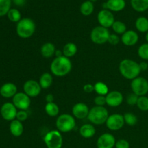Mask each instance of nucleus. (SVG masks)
Instances as JSON below:
<instances>
[{"mask_svg":"<svg viewBox=\"0 0 148 148\" xmlns=\"http://www.w3.org/2000/svg\"><path fill=\"white\" fill-rule=\"evenodd\" d=\"M72 62L69 58L64 56L56 57L51 62L50 69L51 73L56 77H64L71 72Z\"/></svg>","mask_w":148,"mask_h":148,"instance_id":"f257e3e1","label":"nucleus"},{"mask_svg":"<svg viewBox=\"0 0 148 148\" xmlns=\"http://www.w3.org/2000/svg\"><path fill=\"white\" fill-rule=\"evenodd\" d=\"M119 72L124 78L127 79H132L138 77L140 72V64L137 62L132 59H125L121 61L119 64Z\"/></svg>","mask_w":148,"mask_h":148,"instance_id":"f03ea898","label":"nucleus"},{"mask_svg":"<svg viewBox=\"0 0 148 148\" xmlns=\"http://www.w3.org/2000/svg\"><path fill=\"white\" fill-rule=\"evenodd\" d=\"M16 31L18 36L22 38H28L36 31V24L32 19L23 18L17 23Z\"/></svg>","mask_w":148,"mask_h":148,"instance_id":"7ed1b4c3","label":"nucleus"},{"mask_svg":"<svg viewBox=\"0 0 148 148\" xmlns=\"http://www.w3.org/2000/svg\"><path fill=\"white\" fill-rule=\"evenodd\" d=\"M108 116V111L105 107L95 106L90 109L88 119L92 124L102 125L106 124Z\"/></svg>","mask_w":148,"mask_h":148,"instance_id":"20e7f679","label":"nucleus"},{"mask_svg":"<svg viewBox=\"0 0 148 148\" xmlns=\"http://www.w3.org/2000/svg\"><path fill=\"white\" fill-rule=\"evenodd\" d=\"M58 131L60 132H69L73 130L76 126L75 117L68 114H63L59 116L56 121Z\"/></svg>","mask_w":148,"mask_h":148,"instance_id":"39448f33","label":"nucleus"},{"mask_svg":"<svg viewBox=\"0 0 148 148\" xmlns=\"http://www.w3.org/2000/svg\"><path fill=\"white\" fill-rule=\"evenodd\" d=\"M43 141L48 148H62L63 137L58 130H51L46 134Z\"/></svg>","mask_w":148,"mask_h":148,"instance_id":"423d86ee","label":"nucleus"},{"mask_svg":"<svg viewBox=\"0 0 148 148\" xmlns=\"http://www.w3.org/2000/svg\"><path fill=\"white\" fill-rule=\"evenodd\" d=\"M110 33L108 28L102 26H96L92 30L90 33V39L94 43L96 44H103L108 42Z\"/></svg>","mask_w":148,"mask_h":148,"instance_id":"0eeeda50","label":"nucleus"},{"mask_svg":"<svg viewBox=\"0 0 148 148\" xmlns=\"http://www.w3.org/2000/svg\"><path fill=\"white\" fill-rule=\"evenodd\" d=\"M131 88L132 92L139 97L146 95L148 92V80L144 77H138L132 80Z\"/></svg>","mask_w":148,"mask_h":148,"instance_id":"6e6552de","label":"nucleus"},{"mask_svg":"<svg viewBox=\"0 0 148 148\" xmlns=\"http://www.w3.org/2000/svg\"><path fill=\"white\" fill-rule=\"evenodd\" d=\"M124 124L125 122H124V116L119 114H114L110 115L106 122L107 128L111 131H118L121 130L124 127Z\"/></svg>","mask_w":148,"mask_h":148,"instance_id":"1a4fd4ad","label":"nucleus"},{"mask_svg":"<svg viewBox=\"0 0 148 148\" xmlns=\"http://www.w3.org/2000/svg\"><path fill=\"white\" fill-rule=\"evenodd\" d=\"M12 103L20 110L26 111L30 107L31 101L30 97L25 92H17L12 98Z\"/></svg>","mask_w":148,"mask_h":148,"instance_id":"9d476101","label":"nucleus"},{"mask_svg":"<svg viewBox=\"0 0 148 148\" xmlns=\"http://www.w3.org/2000/svg\"><path fill=\"white\" fill-rule=\"evenodd\" d=\"M98 21L100 25L106 28H108L112 27L113 24L115 22V19L114 14L110 10L103 9L98 14Z\"/></svg>","mask_w":148,"mask_h":148,"instance_id":"9b49d317","label":"nucleus"},{"mask_svg":"<svg viewBox=\"0 0 148 148\" xmlns=\"http://www.w3.org/2000/svg\"><path fill=\"white\" fill-rule=\"evenodd\" d=\"M23 90L25 93L28 95L30 98H34V97H37L40 93L41 87L37 81L29 79L24 83Z\"/></svg>","mask_w":148,"mask_h":148,"instance_id":"f8f14e48","label":"nucleus"},{"mask_svg":"<svg viewBox=\"0 0 148 148\" xmlns=\"http://www.w3.org/2000/svg\"><path fill=\"white\" fill-rule=\"evenodd\" d=\"M17 108L11 103H5L1 108V115L6 121H13L17 116Z\"/></svg>","mask_w":148,"mask_h":148,"instance_id":"ddd939ff","label":"nucleus"},{"mask_svg":"<svg viewBox=\"0 0 148 148\" xmlns=\"http://www.w3.org/2000/svg\"><path fill=\"white\" fill-rule=\"evenodd\" d=\"M116 143V139L113 134L104 133L98 137L97 147L98 148H114Z\"/></svg>","mask_w":148,"mask_h":148,"instance_id":"4468645a","label":"nucleus"},{"mask_svg":"<svg viewBox=\"0 0 148 148\" xmlns=\"http://www.w3.org/2000/svg\"><path fill=\"white\" fill-rule=\"evenodd\" d=\"M106 104L110 107H118L122 103L124 97L123 95L117 90H113L108 92L106 95Z\"/></svg>","mask_w":148,"mask_h":148,"instance_id":"2eb2a0df","label":"nucleus"},{"mask_svg":"<svg viewBox=\"0 0 148 148\" xmlns=\"http://www.w3.org/2000/svg\"><path fill=\"white\" fill-rule=\"evenodd\" d=\"M90 109L88 106L84 103H77L72 109V116L78 119H83L88 116Z\"/></svg>","mask_w":148,"mask_h":148,"instance_id":"dca6fc26","label":"nucleus"},{"mask_svg":"<svg viewBox=\"0 0 148 148\" xmlns=\"http://www.w3.org/2000/svg\"><path fill=\"white\" fill-rule=\"evenodd\" d=\"M121 40L125 46H133L137 44V43L138 42L139 36L137 32H135L134 30H127L121 36Z\"/></svg>","mask_w":148,"mask_h":148,"instance_id":"f3484780","label":"nucleus"},{"mask_svg":"<svg viewBox=\"0 0 148 148\" xmlns=\"http://www.w3.org/2000/svg\"><path fill=\"white\" fill-rule=\"evenodd\" d=\"M126 2L124 0H108L103 4V7L105 10L110 11L120 12L125 8Z\"/></svg>","mask_w":148,"mask_h":148,"instance_id":"a211bd4d","label":"nucleus"},{"mask_svg":"<svg viewBox=\"0 0 148 148\" xmlns=\"http://www.w3.org/2000/svg\"><path fill=\"white\" fill-rule=\"evenodd\" d=\"M17 88L14 83L7 82L0 88V94L5 98H13L17 93Z\"/></svg>","mask_w":148,"mask_h":148,"instance_id":"6ab92c4d","label":"nucleus"},{"mask_svg":"<svg viewBox=\"0 0 148 148\" xmlns=\"http://www.w3.org/2000/svg\"><path fill=\"white\" fill-rule=\"evenodd\" d=\"M10 130L11 134L14 137H20L23 134L24 127L21 121L17 119H14L11 121L10 125Z\"/></svg>","mask_w":148,"mask_h":148,"instance_id":"aec40b11","label":"nucleus"},{"mask_svg":"<svg viewBox=\"0 0 148 148\" xmlns=\"http://www.w3.org/2000/svg\"><path fill=\"white\" fill-rule=\"evenodd\" d=\"M56 48L55 46L51 43H46L43 44L40 48V53L42 56L46 59L51 58L55 54Z\"/></svg>","mask_w":148,"mask_h":148,"instance_id":"412c9836","label":"nucleus"},{"mask_svg":"<svg viewBox=\"0 0 148 148\" xmlns=\"http://www.w3.org/2000/svg\"><path fill=\"white\" fill-rule=\"evenodd\" d=\"M79 134L82 137L86 139L91 138L95 134V129L92 124H86L82 125L79 130Z\"/></svg>","mask_w":148,"mask_h":148,"instance_id":"4be33fe9","label":"nucleus"},{"mask_svg":"<svg viewBox=\"0 0 148 148\" xmlns=\"http://www.w3.org/2000/svg\"><path fill=\"white\" fill-rule=\"evenodd\" d=\"M39 84L43 89H48L53 83V77L49 72H44L41 75L39 79Z\"/></svg>","mask_w":148,"mask_h":148,"instance_id":"5701e85b","label":"nucleus"},{"mask_svg":"<svg viewBox=\"0 0 148 148\" xmlns=\"http://www.w3.org/2000/svg\"><path fill=\"white\" fill-rule=\"evenodd\" d=\"M131 5L135 11L143 12L148 10V0H131Z\"/></svg>","mask_w":148,"mask_h":148,"instance_id":"b1692460","label":"nucleus"},{"mask_svg":"<svg viewBox=\"0 0 148 148\" xmlns=\"http://www.w3.org/2000/svg\"><path fill=\"white\" fill-rule=\"evenodd\" d=\"M63 55L67 58L72 57L75 56L77 52V47L76 44L74 43H67L63 47Z\"/></svg>","mask_w":148,"mask_h":148,"instance_id":"393cba45","label":"nucleus"},{"mask_svg":"<svg viewBox=\"0 0 148 148\" xmlns=\"http://www.w3.org/2000/svg\"><path fill=\"white\" fill-rule=\"evenodd\" d=\"M135 27L140 33L148 32V19L145 17H140L135 22Z\"/></svg>","mask_w":148,"mask_h":148,"instance_id":"a878e982","label":"nucleus"},{"mask_svg":"<svg viewBox=\"0 0 148 148\" xmlns=\"http://www.w3.org/2000/svg\"><path fill=\"white\" fill-rule=\"evenodd\" d=\"M94 5L92 1H85L81 4L80 6V12L84 16H89L93 12Z\"/></svg>","mask_w":148,"mask_h":148,"instance_id":"bb28decb","label":"nucleus"},{"mask_svg":"<svg viewBox=\"0 0 148 148\" xmlns=\"http://www.w3.org/2000/svg\"><path fill=\"white\" fill-rule=\"evenodd\" d=\"M45 111L49 116L55 117L59 114V108L55 103H48L45 106Z\"/></svg>","mask_w":148,"mask_h":148,"instance_id":"cd10ccee","label":"nucleus"},{"mask_svg":"<svg viewBox=\"0 0 148 148\" xmlns=\"http://www.w3.org/2000/svg\"><path fill=\"white\" fill-rule=\"evenodd\" d=\"M94 89L95 92L98 94V95H106L109 92L108 88L107 85L102 82H98L94 85Z\"/></svg>","mask_w":148,"mask_h":148,"instance_id":"c85d7f7f","label":"nucleus"},{"mask_svg":"<svg viewBox=\"0 0 148 148\" xmlns=\"http://www.w3.org/2000/svg\"><path fill=\"white\" fill-rule=\"evenodd\" d=\"M112 29L116 34L123 35L127 31V25L121 21H115L112 25Z\"/></svg>","mask_w":148,"mask_h":148,"instance_id":"c756f323","label":"nucleus"},{"mask_svg":"<svg viewBox=\"0 0 148 148\" xmlns=\"http://www.w3.org/2000/svg\"><path fill=\"white\" fill-rule=\"evenodd\" d=\"M11 0H0V17L7 14L11 8Z\"/></svg>","mask_w":148,"mask_h":148,"instance_id":"7c9ffc66","label":"nucleus"},{"mask_svg":"<svg viewBox=\"0 0 148 148\" xmlns=\"http://www.w3.org/2000/svg\"><path fill=\"white\" fill-rule=\"evenodd\" d=\"M7 17L9 20L13 23H18L21 20V14L17 9H10L7 13Z\"/></svg>","mask_w":148,"mask_h":148,"instance_id":"2f4dec72","label":"nucleus"},{"mask_svg":"<svg viewBox=\"0 0 148 148\" xmlns=\"http://www.w3.org/2000/svg\"><path fill=\"white\" fill-rule=\"evenodd\" d=\"M124 119L125 124H128L129 126H131V127L136 125L137 124V121H138L137 117L132 113H126V114H124Z\"/></svg>","mask_w":148,"mask_h":148,"instance_id":"473e14b6","label":"nucleus"},{"mask_svg":"<svg viewBox=\"0 0 148 148\" xmlns=\"http://www.w3.org/2000/svg\"><path fill=\"white\" fill-rule=\"evenodd\" d=\"M137 106L139 109L142 111H148V97L146 95L139 97L138 101H137Z\"/></svg>","mask_w":148,"mask_h":148,"instance_id":"72a5a7b5","label":"nucleus"},{"mask_svg":"<svg viewBox=\"0 0 148 148\" xmlns=\"http://www.w3.org/2000/svg\"><path fill=\"white\" fill-rule=\"evenodd\" d=\"M139 56L143 60H148V43L142 44L137 51Z\"/></svg>","mask_w":148,"mask_h":148,"instance_id":"f704fd0d","label":"nucleus"},{"mask_svg":"<svg viewBox=\"0 0 148 148\" xmlns=\"http://www.w3.org/2000/svg\"><path fill=\"white\" fill-rule=\"evenodd\" d=\"M139 96L134 94V92L129 94L127 98V103L130 106H135L137 105V101H138Z\"/></svg>","mask_w":148,"mask_h":148,"instance_id":"c9c22d12","label":"nucleus"},{"mask_svg":"<svg viewBox=\"0 0 148 148\" xmlns=\"http://www.w3.org/2000/svg\"><path fill=\"white\" fill-rule=\"evenodd\" d=\"M94 103L97 106H104L106 104V98L104 95H98L94 99Z\"/></svg>","mask_w":148,"mask_h":148,"instance_id":"e433bc0d","label":"nucleus"},{"mask_svg":"<svg viewBox=\"0 0 148 148\" xmlns=\"http://www.w3.org/2000/svg\"><path fill=\"white\" fill-rule=\"evenodd\" d=\"M27 117H28V114H27L26 111H24V110H20L19 111H17L16 119H17L18 121L23 122V121H25L27 120Z\"/></svg>","mask_w":148,"mask_h":148,"instance_id":"4c0bfd02","label":"nucleus"},{"mask_svg":"<svg viewBox=\"0 0 148 148\" xmlns=\"http://www.w3.org/2000/svg\"><path fill=\"white\" fill-rule=\"evenodd\" d=\"M120 41V38L117 34H111L108 38V42L112 46H116Z\"/></svg>","mask_w":148,"mask_h":148,"instance_id":"58836bf2","label":"nucleus"},{"mask_svg":"<svg viewBox=\"0 0 148 148\" xmlns=\"http://www.w3.org/2000/svg\"><path fill=\"white\" fill-rule=\"evenodd\" d=\"M116 148H130V143L126 140H119L116 143Z\"/></svg>","mask_w":148,"mask_h":148,"instance_id":"ea45409f","label":"nucleus"},{"mask_svg":"<svg viewBox=\"0 0 148 148\" xmlns=\"http://www.w3.org/2000/svg\"><path fill=\"white\" fill-rule=\"evenodd\" d=\"M83 90L84 92H87V93H90V92L95 91L94 85H92V84H86L83 86Z\"/></svg>","mask_w":148,"mask_h":148,"instance_id":"a19ab883","label":"nucleus"},{"mask_svg":"<svg viewBox=\"0 0 148 148\" xmlns=\"http://www.w3.org/2000/svg\"><path fill=\"white\" fill-rule=\"evenodd\" d=\"M12 1L17 7H23L26 4L27 0H12Z\"/></svg>","mask_w":148,"mask_h":148,"instance_id":"79ce46f5","label":"nucleus"},{"mask_svg":"<svg viewBox=\"0 0 148 148\" xmlns=\"http://www.w3.org/2000/svg\"><path fill=\"white\" fill-rule=\"evenodd\" d=\"M139 64H140V67L141 71H146L148 69V64L146 62H145V61L144 62H140Z\"/></svg>","mask_w":148,"mask_h":148,"instance_id":"37998d69","label":"nucleus"},{"mask_svg":"<svg viewBox=\"0 0 148 148\" xmlns=\"http://www.w3.org/2000/svg\"><path fill=\"white\" fill-rule=\"evenodd\" d=\"M54 98H53V95L52 94H48L46 96V101L48 103H53Z\"/></svg>","mask_w":148,"mask_h":148,"instance_id":"c03bdc74","label":"nucleus"},{"mask_svg":"<svg viewBox=\"0 0 148 148\" xmlns=\"http://www.w3.org/2000/svg\"><path fill=\"white\" fill-rule=\"evenodd\" d=\"M55 56L56 57H61V56H64L63 52L61 50H56V52H55Z\"/></svg>","mask_w":148,"mask_h":148,"instance_id":"a18cd8bd","label":"nucleus"},{"mask_svg":"<svg viewBox=\"0 0 148 148\" xmlns=\"http://www.w3.org/2000/svg\"><path fill=\"white\" fill-rule=\"evenodd\" d=\"M145 40L147 41V43H148V32H147L145 34Z\"/></svg>","mask_w":148,"mask_h":148,"instance_id":"49530a36","label":"nucleus"},{"mask_svg":"<svg viewBox=\"0 0 148 148\" xmlns=\"http://www.w3.org/2000/svg\"><path fill=\"white\" fill-rule=\"evenodd\" d=\"M88 1H97V0H88Z\"/></svg>","mask_w":148,"mask_h":148,"instance_id":"de8ad7c7","label":"nucleus"},{"mask_svg":"<svg viewBox=\"0 0 148 148\" xmlns=\"http://www.w3.org/2000/svg\"></svg>","mask_w":148,"mask_h":148,"instance_id":"09e8293b","label":"nucleus"}]
</instances>
